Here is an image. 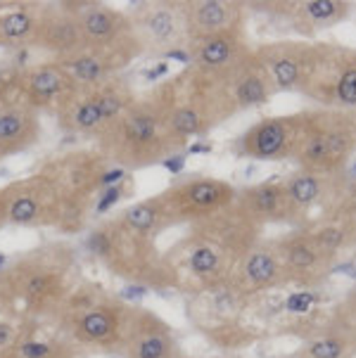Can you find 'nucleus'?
Here are the masks:
<instances>
[{
    "mask_svg": "<svg viewBox=\"0 0 356 358\" xmlns=\"http://www.w3.org/2000/svg\"><path fill=\"white\" fill-rule=\"evenodd\" d=\"M78 282L74 247L45 242L0 268V313L22 323H50Z\"/></svg>",
    "mask_w": 356,
    "mask_h": 358,
    "instance_id": "1",
    "label": "nucleus"
},
{
    "mask_svg": "<svg viewBox=\"0 0 356 358\" xmlns=\"http://www.w3.org/2000/svg\"><path fill=\"white\" fill-rule=\"evenodd\" d=\"M173 95L171 86H162L155 93L136 98L95 141V150L110 166H119L122 171L148 169L178 150L169 133Z\"/></svg>",
    "mask_w": 356,
    "mask_h": 358,
    "instance_id": "2",
    "label": "nucleus"
},
{
    "mask_svg": "<svg viewBox=\"0 0 356 358\" xmlns=\"http://www.w3.org/2000/svg\"><path fill=\"white\" fill-rule=\"evenodd\" d=\"M86 247L102 268L124 282L162 289L178 280L176 268L159 254L155 240L124 226L117 214L93 226Z\"/></svg>",
    "mask_w": 356,
    "mask_h": 358,
    "instance_id": "3",
    "label": "nucleus"
},
{
    "mask_svg": "<svg viewBox=\"0 0 356 358\" xmlns=\"http://www.w3.org/2000/svg\"><path fill=\"white\" fill-rule=\"evenodd\" d=\"M131 304L105 287L81 280L50 325L81 351L119 354L129 323Z\"/></svg>",
    "mask_w": 356,
    "mask_h": 358,
    "instance_id": "4",
    "label": "nucleus"
},
{
    "mask_svg": "<svg viewBox=\"0 0 356 358\" xmlns=\"http://www.w3.org/2000/svg\"><path fill=\"white\" fill-rule=\"evenodd\" d=\"M43 171L57 185L64 199V233H78L86 226L100 190L112 180L110 164L98 150H74L48 159Z\"/></svg>",
    "mask_w": 356,
    "mask_h": 358,
    "instance_id": "5",
    "label": "nucleus"
},
{
    "mask_svg": "<svg viewBox=\"0 0 356 358\" xmlns=\"http://www.w3.org/2000/svg\"><path fill=\"white\" fill-rule=\"evenodd\" d=\"M134 100V88L119 74L107 78L105 83H98V86L78 88L74 100L57 114V119L62 131L71 133V136L98 141Z\"/></svg>",
    "mask_w": 356,
    "mask_h": 358,
    "instance_id": "6",
    "label": "nucleus"
},
{
    "mask_svg": "<svg viewBox=\"0 0 356 358\" xmlns=\"http://www.w3.org/2000/svg\"><path fill=\"white\" fill-rule=\"evenodd\" d=\"M8 226L57 228L64 226V199L43 169L3 187Z\"/></svg>",
    "mask_w": 356,
    "mask_h": 358,
    "instance_id": "7",
    "label": "nucleus"
},
{
    "mask_svg": "<svg viewBox=\"0 0 356 358\" xmlns=\"http://www.w3.org/2000/svg\"><path fill=\"white\" fill-rule=\"evenodd\" d=\"M71 10L88 50L110 55L122 64L134 62V57L143 52L131 27L129 12L114 10L105 3H71Z\"/></svg>",
    "mask_w": 356,
    "mask_h": 358,
    "instance_id": "8",
    "label": "nucleus"
},
{
    "mask_svg": "<svg viewBox=\"0 0 356 358\" xmlns=\"http://www.w3.org/2000/svg\"><path fill=\"white\" fill-rule=\"evenodd\" d=\"M78 93V83L64 66H59L55 59L22 69L17 76V95L22 102L34 107L36 112L57 114L74 100Z\"/></svg>",
    "mask_w": 356,
    "mask_h": 358,
    "instance_id": "9",
    "label": "nucleus"
},
{
    "mask_svg": "<svg viewBox=\"0 0 356 358\" xmlns=\"http://www.w3.org/2000/svg\"><path fill=\"white\" fill-rule=\"evenodd\" d=\"M162 197L169 206L173 223L202 221L231 204L235 199V190L216 178H192L162 192Z\"/></svg>",
    "mask_w": 356,
    "mask_h": 358,
    "instance_id": "10",
    "label": "nucleus"
},
{
    "mask_svg": "<svg viewBox=\"0 0 356 358\" xmlns=\"http://www.w3.org/2000/svg\"><path fill=\"white\" fill-rule=\"evenodd\" d=\"M124 358H178L183 351L173 337L171 327L155 311L131 304L122 351Z\"/></svg>",
    "mask_w": 356,
    "mask_h": 358,
    "instance_id": "11",
    "label": "nucleus"
},
{
    "mask_svg": "<svg viewBox=\"0 0 356 358\" xmlns=\"http://www.w3.org/2000/svg\"><path fill=\"white\" fill-rule=\"evenodd\" d=\"M129 20L143 52L171 50L183 41V36H188L180 5L143 3L134 12H129Z\"/></svg>",
    "mask_w": 356,
    "mask_h": 358,
    "instance_id": "12",
    "label": "nucleus"
},
{
    "mask_svg": "<svg viewBox=\"0 0 356 358\" xmlns=\"http://www.w3.org/2000/svg\"><path fill=\"white\" fill-rule=\"evenodd\" d=\"M31 45L55 55V59L69 57L86 48L71 3H59L38 10V27H36Z\"/></svg>",
    "mask_w": 356,
    "mask_h": 358,
    "instance_id": "13",
    "label": "nucleus"
},
{
    "mask_svg": "<svg viewBox=\"0 0 356 358\" xmlns=\"http://www.w3.org/2000/svg\"><path fill=\"white\" fill-rule=\"evenodd\" d=\"M41 133V114L27 102L17 100L0 107V159L31 150L38 145Z\"/></svg>",
    "mask_w": 356,
    "mask_h": 358,
    "instance_id": "14",
    "label": "nucleus"
},
{
    "mask_svg": "<svg viewBox=\"0 0 356 358\" xmlns=\"http://www.w3.org/2000/svg\"><path fill=\"white\" fill-rule=\"evenodd\" d=\"M45 323H24L20 337L3 358H83V351Z\"/></svg>",
    "mask_w": 356,
    "mask_h": 358,
    "instance_id": "15",
    "label": "nucleus"
},
{
    "mask_svg": "<svg viewBox=\"0 0 356 358\" xmlns=\"http://www.w3.org/2000/svg\"><path fill=\"white\" fill-rule=\"evenodd\" d=\"M185 20V34L192 41L209 38V36L233 31L235 29V5L221 3V0H204V3L180 5Z\"/></svg>",
    "mask_w": 356,
    "mask_h": 358,
    "instance_id": "16",
    "label": "nucleus"
},
{
    "mask_svg": "<svg viewBox=\"0 0 356 358\" xmlns=\"http://www.w3.org/2000/svg\"><path fill=\"white\" fill-rule=\"evenodd\" d=\"M195 64L204 74H219V71H228L238 62L240 55V38L233 31H223L209 38L195 41Z\"/></svg>",
    "mask_w": 356,
    "mask_h": 358,
    "instance_id": "17",
    "label": "nucleus"
},
{
    "mask_svg": "<svg viewBox=\"0 0 356 358\" xmlns=\"http://www.w3.org/2000/svg\"><path fill=\"white\" fill-rule=\"evenodd\" d=\"M117 218L124 226H129L131 230H136V233L145 235V238H152V240L164 228L173 226V218L169 214V206L162 195L126 206V209L119 211Z\"/></svg>",
    "mask_w": 356,
    "mask_h": 358,
    "instance_id": "18",
    "label": "nucleus"
},
{
    "mask_svg": "<svg viewBox=\"0 0 356 358\" xmlns=\"http://www.w3.org/2000/svg\"><path fill=\"white\" fill-rule=\"evenodd\" d=\"M287 124L280 119H269L257 124L243 136V150L259 159H276L287 150Z\"/></svg>",
    "mask_w": 356,
    "mask_h": 358,
    "instance_id": "19",
    "label": "nucleus"
},
{
    "mask_svg": "<svg viewBox=\"0 0 356 358\" xmlns=\"http://www.w3.org/2000/svg\"><path fill=\"white\" fill-rule=\"evenodd\" d=\"M41 8H20L0 12V48L31 45L38 27Z\"/></svg>",
    "mask_w": 356,
    "mask_h": 358,
    "instance_id": "20",
    "label": "nucleus"
},
{
    "mask_svg": "<svg viewBox=\"0 0 356 358\" xmlns=\"http://www.w3.org/2000/svg\"><path fill=\"white\" fill-rule=\"evenodd\" d=\"M278 275V264H276L273 254L266 250H255L250 252L240 266V282L243 287L250 289H262L276 280Z\"/></svg>",
    "mask_w": 356,
    "mask_h": 358,
    "instance_id": "21",
    "label": "nucleus"
},
{
    "mask_svg": "<svg viewBox=\"0 0 356 358\" xmlns=\"http://www.w3.org/2000/svg\"><path fill=\"white\" fill-rule=\"evenodd\" d=\"M287 202V192L278 185H257L243 195V211L247 216H273Z\"/></svg>",
    "mask_w": 356,
    "mask_h": 358,
    "instance_id": "22",
    "label": "nucleus"
},
{
    "mask_svg": "<svg viewBox=\"0 0 356 358\" xmlns=\"http://www.w3.org/2000/svg\"><path fill=\"white\" fill-rule=\"evenodd\" d=\"M269 78L262 74H240L233 81V102L238 107L262 105L269 98Z\"/></svg>",
    "mask_w": 356,
    "mask_h": 358,
    "instance_id": "23",
    "label": "nucleus"
},
{
    "mask_svg": "<svg viewBox=\"0 0 356 358\" xmlns=\"http://www.w3.org/2000/svg\"><path fill=\"white\" fill-rule=\"evenodd\" d=\"M285 192H287V199H292V202L309 204L318 197V183L311 176H299V178H294L292 183L287 185Z\"/></svg>",
    "mask_w": 356,
    "mask_h": 358,
    "instance_id": "24",
    "label": "nucleus"
},
{
    "mask_svg": "<svg viewBox=\"0 0 356 358\" xmlns=\"http://www.w3.org/2000/svg\"><path fill=\"white\" fill-rule=\"evenodd\" d=\"M271 74H273V78H276V83H278V86L290 88L299 78V66H297L294 59L280 57V59H276V62L271 64Z\"/></svg>",
    "mask_w": 356,
    "mask_h": 358,
    "instance_id": "25",
    "label": "nucleus"
},
{
    "mask_svg": "<svg viewBox=\"0 0 356 358\" xmlns=\"http://www.w3.org/2000/svg\"><path fill=\"white\" fill-rule=\"evenodd\" d=\"M22 325V320H15L12 315L0 313V358L8 354L10 347L15 344V339L20 337Z\"/></svg>",
    "mask_w": 356,
    "mask_h": 358,
    "instance_id": "26",
    "label": "nucleus"
},
{
    "mask_svg": "<svg viewBox=\"0 0 356 358\" xmlns=\"http://www.w3.org/2000/svg\"><path fill=\"white\" fill-rule=\"evenodd\" d=\"M17 76H20V71H0V107L20 100V95H17Z\"/></svg>",
    "mask_w": 356,
    "mask_h": 358,
    "instance_id": "27",
    "label": "nucleus"
},
{
    "mask_svg": "<svg viewBox=\"0 0 356 358\" xmlns=\"http://www.w3.org/2000/svg\"><path fill=\"white\" fill-rule=\"evenodd\" d=\"M287 259H290V266H294V268H309L313 264V259H316V254L309 245H304V242H294V245L287 247Z\"/></svg>",
    "mask_w": 356,
    "mask_h": 358,
    "instance_id": "28",
    "label": "nucleus"
},
{
    "mask_svg": "<svg viewBox=\"0 0 356 358\" xmlns=\"http://www.w3.org/2000/svg\"><path fill=\"white\" fill-rule=\"evenodd\" d=\"M342 351H345V344L340 339H321V342L311 344V356L313 358H340Z\"/></svg>",
    "mask_w": 356,
    "mask_h": 358,
    "instance_id": "29",
    "label": "nucleus"
},
{
    "mask_svg": "<svg viewBox=\"0 0 356 358\" xmlns=\"http://www.w3.org/2000/svg\"><path fill=\"white\" fill-rule=\"evenodd\" d=\"M337 95L345 105H356V69H349L345 76L340 78L337 86Z\"/></svg>",
    "mask_w": 356,
    "mask_h": 358,
    "instance_id": "30",
    "label": "nucleus"
},
{
    "mask_svg": "<svg viewBox=\"0 0 356 358\" xmlns=\"http://www.w3.org/2000/svg\"><path fill=\"white\" fill-rule=\"evenodd\" d=\"M337 5L340 3H333V0H318V3H309L306 5V12L316 20H328L337 12Z\"/></svg>",
    "mask_w": 356,
    "mask_h": 358,
    "instance_id": "31",
    "label": "nucleus"
},
{
    "mask_svg": "<svg viewBox=\"0 0 356 358\" xmlns=\"http://www.w3.org/2000/svg\"><path fill=\"white\" fill-rule=\"evenodd\" d=\"M313 304V296L311 294H304V292H299V294H292L287 299V311H294V313H299V311H309V306Z\"/></svg>",
    "mask_w": 356,
    "mask_h": 358,
    "instance_id": "32",
    "label": "nucleus"
},
{
    "mask_svg": "<svg viewBox=\"0 0 356 358\" xmlns=\"http://www.w3.org/2000/svg\"><path fill=\"white\" fill-rule=\"evenodd\" d=\"M340 240H342L340 230H323V233L318 235V242H321L323 247H328V250H335V247L340 245Z\"/></svg>",
    "mask_w": 356,
    "mask_h": 358,
    "instance_id": "33",
    "label": "nucleus"
},
{
    "mask_svg": "<svg viewBox=\"0 0 356 358\" xmlns=\"http://www.w3.org/2000/svg\"><path fill=\"white\" fill-rule=\"evenodd\" d=\"M8 226V211H5V197H3V187H0V230Z\"/></svg>",
    "mask_w": 356,
    "mask_h": 358,
    "instance_id": "34",
    "label": "nucleus"
},
{
    "mask_svg": "<svg viewBox=\"0 0 356 358\" xmlns=\"http://www.w3.org/2000/svg\"><path fill=\"white\" fill-rule=\"evenodd\" d=\"M178 358H188V356H183V354H180V356H178Z\"/></svg>",
    "mask_w": 356,
    "mask_h": 358,
    "instance_id": "35",
    "label": "nucleus"
}]
</instances>
